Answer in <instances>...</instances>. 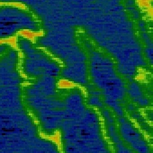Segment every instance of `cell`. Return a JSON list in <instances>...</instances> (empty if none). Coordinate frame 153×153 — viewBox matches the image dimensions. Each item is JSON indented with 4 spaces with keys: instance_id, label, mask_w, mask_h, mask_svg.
I'll list each match as a JSON object with an SVG mask.
<instances>
[{
    "instance_id": "obj_1",
    "label": "cell",
    "mask_w": 153,
    "mask_h": 153,
    "mask_svg": "<svg viewBox=\"0 0 153 153\" xmlns=\"http://www.w3.org/2000/svg\"><path fill=\"white\" fill-rule=\"evenodd\" d=\"M42 30L40 20L28 9L15 4H0V40L12 38L22 31L39 33Z\"/></svg>"
}]
</instances>
